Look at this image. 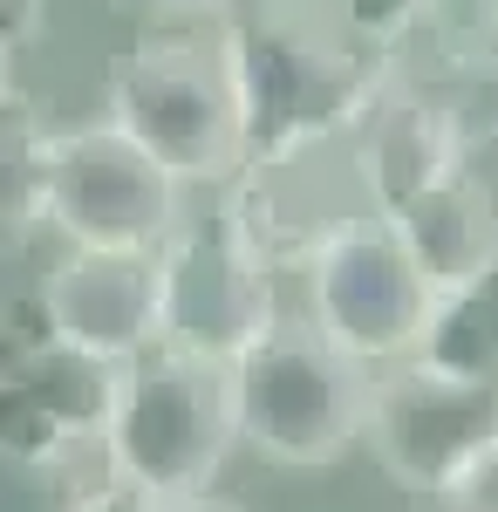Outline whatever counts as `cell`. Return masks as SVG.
I'll return each mask as SVG.
<instances>
[{
    "label": "cell",
    "instance_id": "cell-22",
    "mask_svg": "<svg viewBox=\"0 0 498 512\" xmlns=\"http://www.w3.org/2000/svg\"><path fill=\"white\" fill-rule=\"evenodd\" d=\"M164 512H246V506H232V499H219V492H192V499H171Z\"/></svg>",
    "mask_w": 498,
    "mask_h": 512
},
{
    "label": "cell",
    "instance_id": "cell-6",
    "mask_svg": "<svg viewBox=\"0 0 498 512\" xmlns=\"http://www.w3.org/2000/svg\"><path fill=\"white\" fill-rule=\"evenodd\" d=\"M267 328H280L273 267L226 212L178 219L157 246V349L232 369Z\"/></svg>",
    "mask_w": 498,
    "mask_h": 512
},
{
    "label": "cell",
    "instance_id": "cell-14",
    "mask_svg": "<svg viewBox=\"0 0 498 512\" xmlns=\"http://www.w3.org/2000/svg\"><path fill=\"white\" fill-rule=\"evenodd\" d=\"M410 362L437 376H464V383H498V267L430 301Z\"/></svg>",
    "mask_w": 498,
    "mask_h": 512
},
{
    "label": "cell",
    "instance_id": "cell-21",
    "mask_svg": "<svg viewBox=\"0 0 498 512\" xmlns=\"http://www.w3.org/2000/svg\"><path fill=\"white\" fill-rule=\"evenodd\" d=\"M41 21H48V0H0V41H7L14 55L41 35Z\"/></svg>",
    "mask_w": 498,
    "mask_h": 512
},
{
    "label": "cell",
    "instance_id": "cell-19",
    "mask_svg": "<svg viewBox=\"0 0 498 512\" xmlns=\"http://www.w3.org/2000/svg\"><path fill=\"white\" fill-rule=\"evenodd\" d=\"M62 512H164V499L137 492L130 478H103V485H89V492H69Z\"/></svg>",
    "mask_w": 498,
    "mask_h": 512
},
{
    "label": "cell",
    "instance_id": "cell-1",
    "mask_svg": "<svg viewBox=\"0 0 498 512\" xmlns=\"http://www.w3.org/2000/svg\"><path fill=\"white\" fill-rule=\"evenodd\" d=\"M219 55L246 123V164L342 144L389 76V55H369L335 14L307 0L232 7L219 28Z\"/></svg>",
    "mask_w": 498,
    "mask_h": 512
},
{
    "label": "cell",
    "instance_id": "cell-13",
    "mask_svg": "<svg viewBox=\"0 0 498 512\" xmlns=\"http://www.w3.org/2000/svg\"><path fill=\"white\" fill-rule=\"evenodd\" d=\"M48 151L55 123L14 89L0 103V253H28L48 226Z\"/></svg>",
    "mask_w": 498,
    "mask_h": 512
},
{
    "label": "cell",
    "instance_id": "cell-7",
    "mask_svg": "<svg viewBox=\"0 0 498 512\" xmlns=\"http://www.w3.org/2000/svg\"><path fill=\"white\" fill-rule=\"evenodd\" d=\"M301 280H307V321L342 355H355L362 369H396L417 355L437 287L423 280V267L410 260V246L396 239L383 212L342 226L301 267Z\"/></svg>",
    "mask_w": 498,
    "mask_h": 512
},
{
    "label": "cell",
    "instance_id": "cell-2",
    "mask_svg": "<svg viewBox=\"0 0 498 512\" xmlns=\"http://www.w3.org/2000/svg\"><path fill=\"white\" fill-rule=\"evenodd\" d=\"M103 117L137 137L178 185H232L246 171V123L219 35L198 41L151 28L144 41H130L103 82Z\"/></svg>",
    "mask_w": 498,
    "mask_h": 512
},
{
    "label": "cell",
    "instance_id": "cell-18",
    "mask_svg": "<svg viewBox=\"0 0 498 512\" xmlns=\"http://www.w3.org/2000/svg\"><path fill=\"white\" fill-rule=\"evenodd\" d=\"M417 35H430L444 48V62H498V0H478V7H451L437 0V14L423 21Z\"/></svg>",
    "mask_w": 498,
    "mask_h": 512
},
{
    "label": "cell",
    "instance_id": "cell-16",
    "mask_svg": "<svg viewBox=\"0 0 498 512\" xmlns=\"http://www.w3.org/2000/svg\"><path fill=\"white\" fill-rule=\"evenodd\" d=\"M0 458L62 478V472H76V465H89V458H110V451H103V437H76L21 376L0 369Z\"/></svg>",
    "mask_w": 498,
    "mask_h": 512
},
{
    "label": "cell",
    "instance_id": "cell-10",
    "mask_svg": "<svg viewBox=\"0 0 498 512\" xmlns=\"http://www.w3.org/2000/svg\"><path fill=\"white\" fill-rule=\"evenodd\" d=\"M355 144V164H362V185H369V205L376 212H403L417 192H430L437 178H451L458 164H478L464 123L451 117V103L430 89V82L389 69L376 103L362 110V123L348 130Z\"/></svg>",
    "mask_w": 498,
    "mask_h": 512
},
{
    "label": "cell",
    "instance_id": "cell-15",
    "mask_svg": "<svg viewBox=\"0 0 498 512\" xmlns=\"http://www.w3.org/2000/svg\"><path fill=\"white\" fill-rule=\"evenodd\" d=\"M7 376H21V383H28V390H35L76 437H103L110 431L123 369L103 362V355H82V349H69V342H48V349H35L28 362H14Z\"/></svg>",
    "mask_w": 498,
    "mask_h": 512
},
{
    "label": "cell",
    "instance_id": "cell-5",
    "mask_svg": "<svg viewBox=\"0 0 498 512\" xmlns=\"http://www.w3.org/2000/svg\"><path fill=\"white\" fill-rule=\"evenodd\" d=\"M362 444L417 499L498 492V383L437 376L423 362L376 369Z\"/></svg>",
    "mask_w": 498,
    "mask_h": 512
},
{
    "label": "cell",
    "instance_id": "cell-12",
    "mask_svg": "<svg viewBox=\"0 0 498 512\" xmlns=\"http://www.w3.org/2000/svg\"><path fill=\"white\" fill-rule=\"evenodd\" d=\"M389 226L437 294L498 267V192L485 185L478 164H458L451 178H437L403 212H389Z\"/></svg>",
    "mask_w": 498,
    "mask_h": 512
},
{
    "label": "cell",
    "instance_id": "cell-3",
    "mask_svg": "<svg viewBox=\"0 0 498 512\" xmlns=\"http://www.w3.org/2000/svg\"><path fill=\"white\" fill-rule=\"evenodd\" d=\"M376 369L342 355L314 321H280L232 362V417L239 444L287 472L335 465L362 444Z\"/></svg>",
    "mask_w": 498,
    "mask_h": 512
},
{
    "label": "cell",
    "instance_id": "cell-8",
    "mask_svg": "<svg viewBox=\"0 0 498 512\" xmlns=\"http://www.w3.org/2000/svg\"><path fill=\"white\" fill-rule=\"evenodd\" d=\"M178 198H185V185L137 137H123L110 117L55 130V151H48V226L69 246L157 253L164 233L185 219Z\"/></svg>",
    "mask_w": 498,
    "mask_h": 512
},
{
    "label": "cell",
    "instance_id": "cell-11",
    "mask_svg": "<svg viewBox=\"0 0 498 512\" xmlns=\"http://www.w3.org/2000/svg\"><path fill=\"white\" fill-rule=\"evenodd\" d=\"M55 335L103 362H137L157 349V253L69 246V260L41 280Z\"/></svg>",
    "mask_w": 498,
    "mask_h": 512
},
{
    "label": "cell",
    "instance_id": "cell-4",
    "mask_svg": "<svg viewBox=\"0 0 498 512\" xmlns=\"http://www.w3.org/2000/svg\"><path fill=\"white\" fill-rule=\"evenodd\" d=\"M232 444H239L232 369L192 362V355H171V349L123 362L110 431H103L116 478H130L137 492L171 506V499L212 492V478L226 472Z\"/></svg>",
    "mask_w": 498,
    "mask_h": 512
},
{
    "label": "cell",
    "instance_id": "cell-24",
    "mask_svg": "<svg viewBox=\"0 0 498 512\" xmlns=\"http://www.w3.org/2000/svg\"><path fill=\"white\" fill-rule=\"evenodd\" d=\"M471 512H498V492H485V499H478V506H471Z\"/></svg>",
    "mask_w": 498,
    "mask_h": 512
},
{
    "label": "cell",
    "instance_id": "cell-9",
    "mask_svg": "<svg viewBox=\"0 0 498 512\" xmlns=\"http://www.w3.org/2000/svg\"><path fill=\"white\" fill-rule=\"evenodd\" d=\"M219 212L239 226V239L273 274H301L342 226L369 219L376 205H369V185H362L355 144L342 137V144H314V151H294V158H253L226 185Z\"/></svg>",
    "mask_w": 498,
    "mask_h": 512
},
{
    "label": "cell",
    "instance_id": "cell-17",
    "mask_svg": "<svg viewBox=\"0 0 498 512\" xmlns=\"http://www.w3.org/2000/svg\"><path fill=\"white\" fill-rule=\"evenodd\" d=\"M328 14H335L369 55H396V48L417 41V28L437 14V0H328Z\"/></svg>",
    "mask_w": 498,
    "mask_h": 512
},
{
    "label": "cell",
    "instance_id": "cell-20",
    "mask_svg": "<svg viewBox=\"0 0 498 512\" xmlns=\"http://www.w3.org/2000/svg\"><path fill=\"white\" fill-rule=\"evenodd\" d=\"M116 14H130V21H198V14H219L226 21L239 0H110Z\"/></svg>",
    "mask_w": 498,
    "mask_h": 512
},
{
    "label": "cell",
    "instance_id": "cell-25",
    "mask_svg": "<svg viewBox=\"0 0 498 512\" xmlns=\"http://www.w3.org/2000/svg\"><path fill=\"white\" fill-rule=\"evenodd\" d=\"M307 7H328V0H307Z\"/></svg>",
    "mask_w": 498,
    "mask_h": 512
},
{
    "label": "cell",
    "instance_id": "cell-23",
    "mask_svg": "<svg viewBox=\"0 0 498 512\" xmlns=\"http://www.w3.org/2000/svg\"><path fill=\"white\" fill-rule=\"evenodd\" d=\"M7 96H14V48L0 41V103H7Z\"/></svg>",
    "mask_w": 498,
    "mask_h": 512
}]
</instances>
